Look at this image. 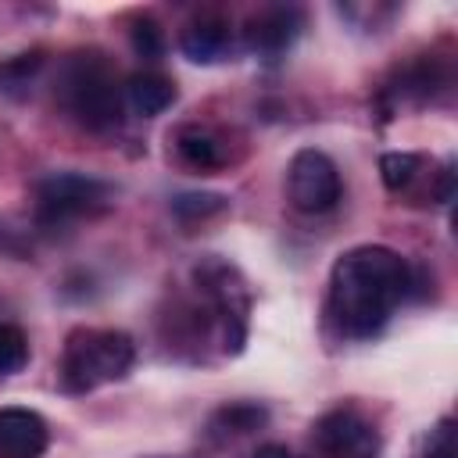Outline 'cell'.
Masks as SVG:
<instances>
[{
	"instance_id": "cell-3",
	"label": "cell",
	"mask_w": 458,
	"mask_h": 458,
	"mask_svg": "<svg viewBox=\"0 0 458 458\" xmlns=\"http://www.w3.org/2000/svg\"><path fill=\"white\" fill-rule=\"evenodd\" d=\"M132 361H136V344L129 333L79 326L64 336L57 379L64 394H89L97 386L125 379Z\"/></svg>"
},
{
	"instance_id": "cell-6",
	"label": "cell",
	"mask_w": 458,
	"mask_h": 458,
	"mask_svg": "<svg viewBox=\"0 0 458 458\" xmlns=\"http://www.w3.org/2000/svg\"><path fill=\"white\" fill-rule=\"evenodd\" d=\"M286 193H290V204L304 215L333 211L344 197V182H340L333 157L315 150V147L297 150L290 157V168H286Z\"/></svg>"
},
{
	"instance_id": "cell-15",
	"label": "cell",
	"mask_w": 458,
	"mask_h": 458,
	"mask_svg": "<svg viewBox=\"0 0 458 458\" xmlns=\"http://www.w3.org/2000/svg\"><path fill=\"white\" fill-rule=\"evenodd\" d=\"M229 208V197L225 193H208V190H186V193H175L172 197V211L179 222H204V218H215Z\"/></svg>"
},
{
	"instance_id": "cell-9",
	"label": "cell",
	"mask_w": 458,
	"mask_h": 458,
	"mask_svg": "<svg viewBox=\"0 0 458 458\" xmlns=\"http://www.w3.org/2000/svg\"><path fill=\"white\" fill-rule=\"evenodd\" d=\"M301 32V11L297 7H265L261 14H254L247 21V43L250 50L276 57L283 54Z\"/></svg>"
},
{
	"instance_id": "cell-1",
	"label": "cell",
	"mask_w": 458,
	"mask_h": 458,
	"mask_svg": "<svg viewBox=\"0 0 458 458\" xmlns=\"http://www.w3.org/2000/svg\"><path fill=\"white\" fill-rule=\"evenodd\" d=\"M411 293L415 268L390 247L361 243L344 250L329 272V318L344 336L369 340Z\"/></svg>"
},
{
	"instance_id": "cell-4",
	"label": "cell",
	"mask_w": 458,
	"mask_h": 458,
	"mask_svg": "<svg viewBox=\"0 0 458 458\" xmlns=\"http://www.w3.org/2000/svg\"><path fill=\"white\" fill-rule=\"evenodd\" d=\"M193 279H197V290H200L204 304L215 315V326L222 329V347L229 354L243 351V340H247V311H250V293H247L243 276L229 261H222V258L211 254V258H204L193 268Z\"/></svg>"
},
{
	"instance_id": "cell-13",
	"label": "cell",
	"mask_w": 458,
	"mask_h": 458,
	"mask_svg": "<svg viewBox=\"0 0 458 458\" xmlns=\"http://www.w3.org/2000/svg\"><path fill=\"white\" fill-rule=\"evenodd\" d=\"M268 419V411L261 404H250V401H236V404H225L211 415V437L225 440V437H243L250 429H258L261 422Z\"/></svg>"
},
{
	"instance_id": "cell-17",
	"label": "cell",
	"mask_w": 458,
	"mask_h": 458,
	"mask_svg": "<svg viewBox=\"0 0 458 458\" xmlns=\"http://www.w3.org/2000/svg\"><path fill=\"white\" fill-rule=\"evenodd\" d=\"M129 39H132V50L143 57V61H157L165 54V32L154 18H140L132 29H129Z\"/></svg>"
},
{
	"instance_id": "cell-10",
	"label": "cell",
	"mask_w": 458,
	"mask_h": 458,
	"mask_svg": "<svg viewBox=\"0 0 458 458\" xmlns=\"http://www.w3.org/2000/svg\"><path fill=\"white\" fill-rule=\"evenodd\" d=\"M179 50L193 64H218L233 54V29L222 18H197L179 32Z\"/></svg>"
},
{
	"instance_id": "cell-16",
	"label": "cell",
	"mask_w": 458,
	"mask_h": 458,
	"mask_svg": "<svg viewBox=\"0 0 458 458\" xmlns=\"http://www.w3.org/2000/svg\"><path fill=\"white\" fill-rule=\"evenodd\" d=\"M29 361V340L18 326L0 322V376H14L21 372Z\"/></svg>"
},
{
	"instance_id": "cell-11",
	"label": "cell",
	"mask_w": 458,
	"mask_h": 458,
	"mask_svg": "<svg viewBox=\"0 0 458 458\" xmlns=\"http://www.w3.org/2000/svg\"><path fill=\"white\" fill-rule=\"evenodd\" d=\"M175 150L197 172H215V168H222L229 161L225 140L215 129H208V125H182L175 132Z\"/></svg>"
},
{
	"instance_id": "cell-2",
	"label": "cell",
	"mask_w": 458,
	"mask_h": 458,
	"mask_svg": "<svg viewBox=\"0 0 458 458\" xmlns=\"http://www.w3.org/2000/svg\"><path fill=\"white\" fill-rule=\"evenodd\" d=\"M57 97L64 111L89 132H111L122 122L125 93L114 82V68L100 50H79L61 64Z\"/></svg>"
},
{
	"instance_id": "cell-18",
	"label": "cell",
	"mask_w": 458,
	"mask_h": 458,
	"mask_svg": "<svg viewBox=\"0 0 458 458\" xmlns=\"http://www.w3.org/2000/svg\"><path fill=\"white\" fill-rule=\"evenodd\" d=\"M422 458H458V429H454V419H440L429 429L426 447H422Z\"/></svg>"
},
{
	"instance_id": "cell-19",
	"label": "cell",
	"mask_w": 458,
	"mask_h": 458,
	"mask_svg": "<svg viewBox=\"0 0 458 458\" xmlns=\"http://www.w3.org/2000/svg\"><path fill=\"white\" fill-rule=\"evenodd\" d=\"M250 458H293V454H290V447H283V444H261Z\"/></svg>"
},
{
	"instance_id": "cell-14",
	"label": "cell",
	"mask_w": 458,
	"mask_h": 458,
	"mask_svg": "<svg viewBox=\"0 0 458 458\" xmlns=\"http://www.w3.org/2000/svg\"><path fill=\"white\" fill-rule=\"evenodd\" d=\"M379 175H383V186L394 190V193H404L419 182L422 175V157L419 154H408V150H390L379 157Z\"/></svg>"
},
{
	"instance_id": "cell-7",
	"label": "cell",
	"mask_w": 458,
	"mask_h": 458,
	"mask_svg": "<svg viewBox=\"0 0 458 458\" xmlns=\"http://www.w3.org/2000/svg\"><path fill=\"white\" fill-rule=\"evenodd\" d=\"M315 447L326 458H379V429L354 408H333L315 422Z\"/></svg>"
},
{
	"instance_id": "cell-12",
	"label": "cell",
	"mask_w": 458,
	"mask_h": 458,
	"mask_svg": "<svg viewBox=\"0 0 458 458\" xmlns=\"http://www.w3.org/2000/svg\"><path fill=\"white\" fill-rule=\"evenodd\" d=\"M125 104L143 114V118H154L161 114L165 107L175 104V82L161 72H136L129 82H125Z\"/></svg>"
},
{
	"instance_id": "cell-5",
	"label": "cell",
	"mask_w": 458,
	"mask_h": 458,
	"mask_svg": "<svg viewBox=\"0 0 458 458\" xmlns=\"http://www.w3.org/2000/svg\"><path fill=\"white\" fill-rule=\"evenodd\" d=\"M111 197L114 190L104 179L82 172H54L36 186V225L61 229L82 215H100L111 208Z\"/></svg>"
},
{
	"instance_id": "cell-8",
	"label": "cell",
	"mask_w": 458,
	"mask_h": 458,
	"mask_svg": "<svg viewBox=\"0 0 458 458\" xmlns=\"http://www.w3.org/2000/svg\"><path fill=\"white\" fill-rule=\"evenodd\" d=\"M50 444L43 415L32 408H0V458H39Z\"/></svg>"
}]
</instances>
